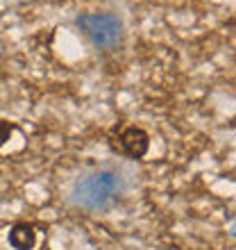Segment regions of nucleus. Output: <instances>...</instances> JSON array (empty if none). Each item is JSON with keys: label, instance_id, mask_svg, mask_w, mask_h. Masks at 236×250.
I'll list each match as a JSON object with an SVG mask.
<instances>
[{"label": "nucleus", "instance_id": "nucleus-2", "mask_svg": "<svg viewBox=\"0 0 236 250\" xmlns=\"http://www.w3.org/2000/svg\"><path fill=\"white\" fill-rule=\"evenodd\" d=\"M75 27L96 50H102V53L118 48L125 39V23L114 12L79 14L75 19Z\"/></svg>", "mask_w": 236, "mask_h": 250}, {"label": "nucleus", "instance_id": "nucleus-1", "mask_svg": "<svg viewBox=\"0 0 236 250\" xmlns=\"http://www.w3.org/2000/svg\"><path fill=\"white\" fill-rule=\"evenodd\" d=\"M130 191V175L123 164L107 162L86 168L73 180L71 203L84 211H107Z\"/></svg>", "mask_w": 236, "mask_h": 250}, {"label": "nucleus", "instance_id": "nucleus-3", "mask_svg": "<svg viewBox=\"0 0 236 250\" xmlns=\"http://www.w3.org/2000/svg\"><path fill=\"white\" fill-rule=\"evenodd\" d=\"M116 144L125 157L138 162L150 150V134L143 127H138V125H127V127H123V130L118 132Z\"/></svg>", "mask_w": 236, "mask_h": 250}, {"label": "nucleus", "instance_id": "nucleus-5", "mask_svg": "<svg viewBox=\"0 0 236 250\" xmlns=\"http://www.w3.org/2000/svg\"><path fill=\"white\" fill-rule=\"evenodd\" d=\"M14 130H16V127H14V123H9V121H0V148L9 141V137H12Z\"/></svg>", "mask_w": 236, "mask_h": 250}, {"label": "nucleus", "instance_id": "nucleus-4", "mask_svg": "<svg viewBox=\"0 0 236 250\" xmlns=\"http://www.w3.org/2000/svg\"><path fill=\"white\" fill-rule=\"evenodd\" d=\"M7 241L14 250H32L37 246V230H34L32 223H14L9 234H7Z\"/></svg>", "mask_w": 236, "mask_h": 250}]
</instances>
